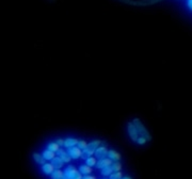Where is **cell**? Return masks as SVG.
Instances as JSON below:
<instances>
[{
  "instance_id": "484cf974",
  "label": "cell",
  "mask_w": 192,
  "mask_h": 179,
  "mask_svg": "<svg viewBox=\"0 0 192 179\" xmlns=\"http://www.w3.org/2000/svg\"><path fill=\"white\" fill-rule=\"evenodd\" d=\"M187 6L192 11V0H187Z\"/></svg>"
},
{
  "instance_id": "ba28073f",
  "label": "cell",
  "mask_w": 192,
  "mask_h": 179,
  "mask_svg": "<svg viewBox=\"0 0 192 179\" xmlns=\"http://www.w3.org/2000/svg\"><path fill=\"white\" fill-rule=\"evenodd\" d=\"M57 155L59 156L61 159H62L63 161H64L65 163H68V162H71V157L68 155V152L67 151H65L64 149H61L60 148L59 149V151L57 152Z\"/></svg>"
},
{
  "instance_id": "3957f363",
  "label": "cell",
  "mask_w": 192,
  "mask_h": 179,
  "mask_svg": "<svg viewBox=\"0 0 192 179\" xmlns=\"http://www.w3.org/2000/svg\"><path fill=\"white\" fill-rule=\"evenodd\" d=\"M132 123L135 124V126H136V128H137V130H138V133H139L140 136H144V138H146L147 141H151V140H152V136H151L149 132L147 131V129H146L145 127H144V125L141 123V120H140L139 118L133 120Z\"/></svg>"
},
{
  "instance_id": "7c38bea8",
  "label": "cell",
  "mask_w": 192,
  "mask_h": 179,
  "mask_svg": "<svg viewBox=\"0 0 192 179\" xmlns=\"http://www.w3.org/2000/svg\"><path fill=\"white\" fill-rule=\"evenodd\" d=\"M51 179H66L65 178L64 171H61V169L55 170L53 173L51 174Z\"/></svg>"
},
{
  "instance_id": "277c9868",
  "label": "cell",
  "mask_w": 192,
  "mask_h": 179,
  "mask_svg": "<svg viewBox=\"0 0 192 179\" xmlns=\"http://www.w3.org/2000/svg\"><path fill=\"white\" fill-rule=\"evenodd\" d=\"M108 148H107V146L104 145V146H99L98 148L96 149L95 151V157L97 158V160H100V159H105V158L108 157Z\"/></svg>"
},
{
  "instance_id": "5bb4252c",
  "label": "cell",
  "mask_w": 192,
  "mask_h": 179,
  "mask_svg": "<svg viewBox=\"0 0 192 179\" xmlns=\"http://www.w3.org/2000/svg\"><path fill=\"white\" fill-rule=\"evenodd\" d=\"M79 171L81 172V174H82V175H90V174L93 172V170H92V166H89L88 164L81 165V166L79 167Z\"/></svg>"
},
{
  "instance_id": "9c48e42d",
  "label": "cell",
  "mask_w": 192,
  "mask_h": 179,
  "mask_svg": "<svg viewBox=\"0 0 192 179\" xmlns=\"http://www.w3.org/2000/svg\"><path fill=\"white\" fill-rule=\"evenodd\" d=\"M55 170H56V169H55V166L53 165V163H45L42 165V171H43V173L46 174V175H51Z\"/></svg>"
},
{
  "instance_id": "4fadbf2b",
  "label": "cell",
  "mask_w": 192,
  "mask_h": 179,
  "mask_svg": "<svg viewBox=\"0 0 192 179\" xmlns=\"http://www.w3.org/2000/svg\"><path fill=\"white\" fill-rule=\"evenodd\" d=\"M108 158H110L113 162H114V161H120L121 160V155L116 150H113V149H112V150H109Z\"/></svg>"
},
{
  "instance_id": "7402d4cb",
  "label": "cell",
  "mask_w": 192,
  "mask_h": 179,
  "mask_svg": "<svg viewBox=\"0 0 192 179\" xmlns=\"http://www.w3.org/2000/svg\"><path fill=\"white\" fill-rule=\"evenodd\" d=\"M88 145H89V144H88V143L85 142L84 140H79V142H78V144H77L78 147H79V148H81V149H82V150H83V149L87 148Z\"/></svg>"
},
{
  "instance_id": "30bf717a",
  "label": "cell",
  "mask_w": 192,
  "mask_h": 179,
  "mask_svg": "<svg viewBox=\"0 0 192 179\" xmlns=\"http://www.w3.org/2000/svg\"><path fill=\"white\" fill-rule=\"evenodd\" d=\"M51 163H53V165L55 166L56 170H59V169H62V166L64 165L65 162L59 157V156H57V157H55L53 160H51Z\"/></svg>"
},
{
  "instance_id": "52a82bcc",
  "label": "cell",
  "mask_w": 192,
  "mask_h": 179,
  "mask_svg": "<svg viewBox=\"0 0 192 179\" xmlns=\"http://www.w3.org/2000/svg\"><path fill=\"white\" fill-rule=\"evenodd\" d=\"M113 163V161L110 159V158H105V159H100V160L97 161V163H96V169H99V170H102L104 167L106 166H109V165H112Z\"/></svg>"
},
{
  "instance_id": "cb8c5ba5",
  "label": "cell",
  "mask_w": 192,
  "mask_h": 179,
  "mask_svg": "<svg viewBox=\"0 0 192 179\" xmlns=\"http://www.w3.org/2000/svg\"><path fill=\"white\" fill-rule=\"evenodd\" d=\"M57 143H58V144H59V145L61 146V147H62V146H64L65 140H63V139H58V140H57Z\"/></svg>"
},
{
  "instance_id": "8992f818",
  "label": "cell",
  "mask_w": 192,
  "mask_h": 179,
  "mask_svg": "<svg viewBox=\"0 0 192 179\" xmlns=\"http://www.w3.org/2000/svg\"><path fill=\"white\" fill-rule=\"evenodd\" d=\"M128 133H129L130 139L137 142V140L139 139V133H138V130L133 123H128Z\"/></svg>"
},
{
  "instance_id": "6da1fadb",
  "label": "cell",
  "mask_w": 192,
  "mask_h": 179,
  "mask_svg": "<svg viewBox=\"0 0 192 179\" xmlns=\"http://www.w3.org/2000/svg\"><path fill=\"white\" fill-rule=\"evenodd\" d=\"M100 144H102V141H99V140H95V141H92L91 143H89V145H88L87 148L82 150V156H81V159L87 160L88 158L91 157L92 155L95 154L96 149L98 148Z\"/></svg>"
},
{
  "instance_id": "8fae6325",
  "label": "cell",
  "mask_w": 192,
  "mask_h": 179,
  "mask_svg": "<svg viewBox=\"0 0 192 179\" xmlns=\"http://www.w3.org/2000/svg\"><path fill=\"white\" fill-rule=\"evenodd\" d=\"M78 142H79V140L75 139V138H67L65 140L64 146L66 148H69V147H73V146H77Z\"/></svg>"
},
{
  "instance_id": "603a6c76",
  "label": "cell",
  "mask_w": 192,
  "mask_h": 179,
  "mask_svg": "<svg viewBox=\"0 0 192 179\" xmlns=\"http://www.w3.org/2000/svg\"><path fill=\"white\" fill-rule=\"evenodd\" d=\"M146 142H147V139L144 138V136H139V139L137 140V143L140 144V145H143V144H145Z\"/></svg>"
},
{
  "instance_id": "2e32d148",
  "label": "cell",
  "mask_w": 192,
  "mask_h": 179,
  "mask_svg": "<svg viewBox=\"0 0 192 179\" xmlns=\"http://www.w3.org/2000/svg\"><path fill=\"white\" fill-rule=\"evenodd\" d=\"M33 159L35 160V162H36V163L42 164V165L46 163V162H45V161H46V159L44 158L43 155H40V154H36V152H35V154H33Z\"/></svg>"
},
{
  "instance_id": "9a60e30c",
  "label": "cell",
  "mask_w": 192,
  "mask_h": 179,
  "mask_svg": "<svg viewBox=\"0 0 192 179\" xmlns=\"http://www.w3.org/2000/svg\"><path fill=\"white\" fill-rule=\"evenodd\" d=\"M44 156V158L46 159V160H53V158L55 157H57L56 156V152L55 151H51V150H49V149H46V150H44V152L42 154Z\"/></svg>"
},
{
  "instance_id": "d4e9b609",
  "label": "cell",
  "mask_w": 192,
  "mask_h": 179,
  "mask_svg": "<svg viewBox=\"0 0 192 179\" xmlns=\"http://www.w3.org/2000/svg\"><path fill=\"white\" fill-rule=\"evenodd\" d=\"M82 179H96V177L95 176H93V175H84L83 176V178Z\"/></svg>"
},
{
  "instance_id": "5b68a950",
  "label": "cell",
  "mask_w": 192,
  "mask_h": 179,
  "mask_svg": "<svg viewBox=\"0 0 192 179\" xmlns=\"http://www.w3.org/2000/svg\"><path fill=\"white\" fill-rule=\"evenodd\" d=\"M67 152L71 157V159H78L82 156V149L79 148L78 146H73V147L67 148Z\"/></svg>"
},
{
  "instance_id": "ac0fdd59",
  "label": "cell",
  "mask_w": 192,
  "mask_h": 179,
  "mask_svg": "<svg viewBox=\"0 0 192 179\" xmlns=\"http://www.w3.org/2000/svg\"><path fill=\"white\" fill-rule=\"evenodd\" d=\"M112 173H113V169H112L111 165H109V166H106V167H104V169H102V176H110Z\"/></svg>"
},
{
  "instance_id": "44dd1931",
  "label": "cell",
  "mask_w": 192,
  "mask_h": 179,
  "mask_svg": "<svg viewBox=\"0 0 192 179\" xmlns=\"http://www.w3.org/2000/svg\"><path fill=\"white\" fill-rule=\"evenodd\" d=\"M109 177H110V179H122L123 178V173H122V171H120V172H113Z\"/></svg>"
},
{
  "instance_id": "e0dca14e",
  "label": "cell",
  "mask_w": 192,
  "mask_h": 179,
  "mask_svg": "<svg viewBox=\"0 0 192 179\" xmlns=\"http://www.w3.org/2000/svg\"><path fill=\"white\" fill-rule=\"evenodd\" d=\"M60 147H61V146H60L57 142H53V143H49V144H48L47 149H49V150H51V151H55V152H58Z\"/></svg>"
},
{
  "instance_id": "4316f807",
  "label": "cell",
  "mask_w": 192,
  "mask_h": 179,
  "mask_svg": "<svg viewBox=\"0 0 192 179\" xmlns=\"http://www.w3.org/2000/svg\"><path fill=\"white\" fill-rule=\"evenodd\" d=\"M122 179H132V178H130V177H123Z\"/></svg>"
},
{
  "instance_id": "ffe728a7",
  "label": "cell",
  "mask_w": 192,
  "mask_h": 179,
  "mask_svg": "<svg viewBox=\"0 0 192 179\" xmlns=\"http://www.w3.org/2000/svg\"><path fill=\"white\" fill-rule=\"evenodd\" d=\"M112 169H113V172H120L122 171V163L121 162H118V161H114L113 163H112Z\"/></svg>"
},
{
  "instance_id": "7a4b0ae2",
  "label": "cell",
  "mask_w": 192,
  "mask_h": 179,
  "mask_svg": "<svg viewBox=\"0 0 192 179\" xmlns=\"http://www.w3.org/2000/svg\"><path fill=\"white\" fill-rule=\"evenodd\" d=\"M66 179H82L83 176L79 170H77L74 165H68L64 171Z\"/></svg>"
},
{
  "instance_id": "d6986e66",
  "label": "cell",
  "mask_w": 192,
  "mask_h": 179,
  "mask_svg": "<svg viewBox=\"0 0 192 179\" xmlns=\"http://www.w3.org/2000/svg\"><path fill=\"white\" fill-rule=\"evenodd\" d=\"M97 158L96 157H92V156H91V157H89L87 159V160H85V164H88V165H89V166H96V163H97Z\"/></svg>"
}]
</instances>
